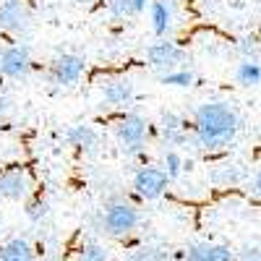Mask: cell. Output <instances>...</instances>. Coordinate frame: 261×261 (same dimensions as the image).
<instances>
[{
  "label": "cell",
  "mask_w": 261,
  "mask_h": 261,
  "mask_svg": "<svg viewBox=\"0 0 261 261\" xmlns=\"http://www.w3.org/2000/svg\"><path fill=\"white\" fill-rule=\"evenodd\" d=\"M162 170L167 172V178H170V180H178V178L183 175V170H186V160H183L180 151L167 149V151H165V157H162Z\"/></svg>",
  "instance_id": "obj_18"
},
{
  "label": "cell",
  "mask_w": 261,
  "mask_h": 261,
  "mask_svg": "<svg viewBox=\"0 0 261 261\" xmlns=\"http://www.w3.org/2000/svg\"><path fill=\"white\" fill-rule=\"evenodd\" d=\"M241 53L246 55V60H256V53H258V42L253 37H246L241 39Z\"/></svg>",
  "instance_id": "obj_24"
},
{
  "label": "cell",
  "mask_w": 261,
  "mask_h": 261,
  "mask_svg": "<svg viewBox=\"0 0 261 261\" xmlns=\"http://www.w3.org/2000/svg\"><path fill=\"white\" fill-rule=\"evenodd\" d=\"M86 73V60L76 53H60L50 63V81L55 86H76Z\"/></svg>",
  "instance_id": "obj_4"
},
{
  "label": "cell",
  "mask_w": 261,
  "mask_h": 261,
  "mask_svg": "<svg viewBox=\"0 0 261 261\" xmlns=\"http://www.w3.org/2000/svg\"><path fill=\"white\" fill-rule=\"evenodd\" d=\"M0 261H37V258L27 238H13L0 248Z\"/></svg>",
  "instance_id": "obj_15"
},
{
  "label": "cell",
  "mask_w": 261,
  "mask_h": 261,
  "mask_svg": "<svg viewBox=\"0 0 261 261\" xmlns=\"http://www.w3.org/2000/svg\"><path fill=\"white\" fill-rule=\"evenodd\" d=\"M186 261H235V251L225 243H209V241H193L183 248Z\"/></svg>",
  "instance_id": "obj_10"
},
{
  "label": "cell",
  "mask_w": 261,
  "mask_h": 261,
  "mask_svg": "<svg viewBox=\"0 0 261 261\" xmlns=\"http://www.w3.org/2000/svg\"><path fill=\"white\" fill-rule=\"evenodd\" d=\"M0 232H3V220H0Z\"/></svg>",
  "instance_id": "obj_30"
},
{
  "label": "cell",
  "mask_w": 261,
  "mask_h": 261,
  "mask_svg": "<svg viewBox=\"0 0 261 261\" xmlns=\"http://www.w3.org/2000/svg\"><path fill=\"white\" fill-rule=\"evenodd\" d=\"M235 81L241 86H258L261 84V63L243 58L235 65Z\"/></svg>",
  "instance_id": "obj_17"
},
{
  "label": "cell",
  "mask_w": 261,
  "mask_h": 261,
  "mask_svg": "<svg viewBox=\"0 0 261 261\" xmlns=\"http://www.w3.org/2000/svg\"><path fill=\"white\" fill-rule=\"evenodd\" d=\"M32 193V178L27 170L8 167L0 172V199L6 201H27Z\"/></svg>",
  "instance_id": "obj_9"
},
{
  "label": "cell",
  "mask_w": 261,
  "mask_h": 261,
  "mask_svg": "<svg viewBox=\"0 0 261 261\" xmlns=\"http://www.w3.org/2000/svg\"><path fill=\"white\" fill-rule=\"evenodd\" d=\"M251 193L261 199V167L253 172V178H251Z\"/></svg>",
  "instance_id": "obj_26"
},
{
  "label": "cell",
  "mask_w": 261,
  "mask_h": 261,
  "mask_svg": "<svg viewBox=\"0 0 261 261\" xmlns=\"http://www.w3.org/2000/svg\"><path fill=\"white\" fill-rule=\"evenodd\" d=\"M246 175H248L246 167L238 165V162H225V165H217L212 170V180L220 183V186H238V183L246 180Z\"/></svg>",
  "instance_id": "obj_14"
},
{
  "label": "cell",
  "mask_w": 261,
  "mask_h": 261,
  "mask_svg": "<svg viewBox=\"0 0 261 261\" xmlns=\"http://www.w3.org/2000/svg\"><path fill=\"white\" fill-rule=\"evenodd\" d=\"M32 71V53L27 45H6L0 47V76L3 79H27Z\"/></svg>",
  "instance_id": "obj_6"
},
{
  "label": "cell",
  "mask_w": 261,
  "mask_h": 261,
  "mask_svg": "<svg viewBox=\"0 0 261 261\" xmlns=\"http://www.w3.org/2000/svg\"><path fill=\"white\" fill-rule=\"evenodd\" d=\"M170 251L165 248H157V246H141L136 251H130L125 261H170Z\"/></svg>",
  "instance_id": "obj_20"
},
{
  "label": "cell",
  "mask_w": 261,
  "mask_h": 261,
  "mask_svg": "<svg viewBox=\"0 0 261 261\" xmlns=\"http://www.w3.org/2000/svg\"><path fill=\"white\" fill-rule=\"evenodd\" d=\"M160 84L165 86H178V89H188L196 84V73L191 68H180V71H170L165 76H160Z\"/></svg>",
  "instance_id": "obj_19"
},
{
  "label": "cell",
  "mask_w": 261,
  "mask_h": 261,
  "mask_svg": "<svg viewBox=\"0 0 261 261\" xmlns=\"http://www.w3.org/2000/svg\"><path fill=\"white\" fill-rule=\"evenodd\" d=\"M149 3H151V0H134V11L136 13H144L149 8Z\"/></svg>",
  "instance_id": "obj_28"
},
{
  "label": "cell",
  "mask_w": 261,
  "mask_h": 261,
  "mask_svg": "<svg viewBox=\"0 0 261 261\" xmlns=\"http://www.w3.org/2000/svg\"><path fill=\"white\" fill-rule=\"evenodd\" d=\"M63 139H65V144H71L81 151H94L99 146V130L89 123H73L65 128Z\"/></svg>",
  "instance_id": "obj_13"
},
{
  "label": "cell",
  "mask_w": 261,
  "mask_h": 261,
  "mask_svg": "<svg viewBox=\"0 0 261 261\" xmlns=\"http://www.w3.org/2000/svg\"><path fill=\"white\" fill-rule=\"evenodd\" d=\"M76 261H110V248L102 243H84L76 253Z\"/></svg>",
  "instance_id": "obj_21"
},
{
  "label": "cell",
  "mask_w": 261,
  "mask_h": 261,
  "mask_svg": "<svg viewBox=\"0 0 261 261\" xmlns=\"http://www.w3.org/2000/svg\"><path fill=\"white\" fill-rule=\"evenodd\" d=\"M235 261H261V246H246L235 256Z\"/></svg>",
  "instance_id": "obj_25"
},
{
  "label": "cell",
  "mask_w": 261,
  "mask_h": 261,
  "mask_svg": "<svg viewBox=\"0 0 261 261\" xmlns=\"http://www.w3.org/2000/svg\"><path fill=\"white\" fill-rule=\"evenodd\" d=\"M139 225H141L139 206L125 199L105 204V209L99 212V230L110 238H128Z\"/></svg>",
  "instance_id": "obj_2"
},
{
  "label": "cell",
  "mask_w": 261,
  "mask_h": 261,
  "mask_svg": "<svg viewBox=\"0 0 261 261\" xmlns=\"http://www.w3.org/2000/svg\"><path fill=\"white\" fill-rule=\"evenodd\" d=\"M32 16L24 0H0V29L8 34H27Z\"/></svg>",
  "instance_id": "obj_8"
},
{
  "label": "cell",
  "mask_w": 261,
  "mask_h": 261,
  "mask_svg": "<svg viewBox=\"0 0 261 261\" xmlns=\"http://www.w3.org/2000/svg\"><path fill=\"white\" fill-rule=\"evenodd\" d=\"M149 136V123L146 118L136 115V113H125L115 120V139L123 144V149H134V146H144Z\"/></svg>",
  "instance_id": "obj_7"
},
{
  "label": "cell",
  "mask_w": 261,
  "mask_h": 261,
  "mask_svg": "<svg viewBox=\"0 0 261 261\" xmlns=\"http://www.w3.org/2000/svg\"><path fill=\"white\" fill-rule=\"evenodd\" d=\"M160 136L162 141L165 139H172V136H180V134H188V128H186V118L175 110H162L160 113Z\"/></svg>",
  "instance_id": "obj_16"
},
{
  "label": "cell",
  "mask_w": 261,
  "mask_h": 261,
  "mask_svg": "<svg viewBox=\"0 0 261 261\" xmlns=\"http://www.w3.org/2000/svg\"><path fill=\"white\" fill-rule=\"evenodd\" d=\"M144 58L149 63V68H154L160 76H165L170 71H180L183 63L188 60V53L172 39H157L144 50Z\"/></svg>",
  "instance_id": "obj_3"
},
{
  "label": "cell",
  "mask_w": 261,
  "mask_h": 261,
  "mask_svg": "<svg viewBox=\"0 0 261 261\" xmlns=\"http://www.w3.org/2000/svg\"><path fill=\"white\" fill-rule=\"evenodd\" d=\"M8 113H11V99H8V94L0 92V120H3Z\"/></svg>",
  "instance_id": "obj_27"
},
{
  "label": "cell",
  "mask_w": 261,
  "mask_h": 261,
  "mask_svg": "<svg viewBox=\"0 0 261 261\" xmlns=\"http://www.w3.org/2000/svg\"><path fill=\"white\" fill-rule=\"evenodd\" d=\"M107 6H110V13H113L115 18L136 16V11H134V0H107Z\"/></svg>",
  "instance_id": "obj_22"
},
{
  "label": "cell",
  "mask_w": 261,
  "mask_h": 261,
  "mask_svg": "<svg viewBox=\"0 0 261 261\" xmlns=\"http://www.w3.org/2000/svg\"><path fill=\"white\" fill-rule=\"evenodd\" d=\"M241 113L227 102H204L196 107L193 123H191V136L193 146L201 151H222L227 149L238 134H241Z\"/></svg>",
  "instance_id": "obj_1"
},
{
  "label": "cell",
  "mask_w": 261,
  "mask_h": 261,
  "mask_svg": "<svg viewBox=\"0 0 261 261\" xmlns=\"http://www.w3.org/2000/svg\"><path fill=\"white\" fill-rule=\"evenodd\" d=\"M27 217H29L32 222H42V220L47 217V204L39 201V199L29 201V204H27Z\"/></svg>",
  "instance_id": "obj_23"
},
{
  "label": "cell",
  "mask_w": 261,
  "mask_h": 261,
  "mask_svg": "<svg viewBox=\"0 0 261 261\" xmlns=\"http://www.w3.org/2000/svg\"><path fill=\"white\" fill-rule=\"evenodd\" d=\"M170 178L162 167H154V165H141L134 175V191L141 196V199L151 201V199H160V196L170 188Z\"/></svg>",
  "instance_id": "obj_5"
},
{
  "label": "cell",
  "mask_w": 261,
  "mask_h": 261,
  "mask_svg": "<svg viewBox=\"0 0 261 261\" xmlns=\"http://www.w3.org/2000/svg\"><path fill=\"white\" fill-rule=\"evenodd\" d=\"M73 3H79V6H92V3H97V0H73Z\"/></svg>",
  "instance_id": "obj_29"
},
{
  "label": "cell",
  "mask_w": 261,
  "mask_h": 261,
  "mask_svg": "<svg viewBox=\"0 0 261 261\" xmlns=\"http://www.w3.org/2000/svg\"><path fill=\"white\" fill-rule=\"evenodd\" d=\"M136 97V86L128 79H107L102 84V102L110 107H128Z\"/></svg>",
  "instance_id": "obj_12"
},
{
  "label": "cell",
  "mask_w": 261,
  "mask_h": 261,
  "mask_svg": "<svg viewBox=\"0 0 261 261\" xmlns=\"http://www.w3.org/2000/svg\"><path fill=\"white\" fill-rule=\"evenodd\" d=\"M149 21H151V32L160 39H167V34L175 27V3H172V0H151L149 3Z\"/></svg>",
  "instance_id": "obj_11"
}]
</instances>
